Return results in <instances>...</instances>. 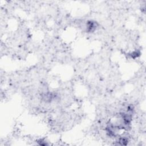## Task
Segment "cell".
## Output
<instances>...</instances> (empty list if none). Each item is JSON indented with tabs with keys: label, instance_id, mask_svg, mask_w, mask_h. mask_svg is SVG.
<instances>
[{
	"label": "cell",
	"instance_id": "obj_1",
	"mask_svg": "<svg viewBox=\"0 0 146 146\" xmlns=\"http://www.w3.org/2000/svg\"><path fill=\"white\" fill-rule=\"evenodd\" d=\"M97 27V23L92 21H89L86 25V30L87 32H94Z\"/></svg>",
	"mask_w": 146,
	"mask_h": 146
}]
</instances>
